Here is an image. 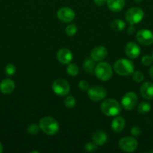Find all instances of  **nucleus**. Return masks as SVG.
Instances as JSON below:
<instances>
[{"instance_id": "nucleus-10", "label": "nucleus", "mask_w": 153, "mask_h": 153, "mask_svg": "<svg viewBox=\"0 0 153 153\" xmlns=\"http://www.w3.org/2000/svg\"><path fill=\"white\" fill-rule=\"evenodd\" d=\"M136 39L140 44L149 46L153 43V33L148 29H141L136 33Z\"/></svg>"}, {"instance_id": "nucleus-16", "label": "nucleus", "mask_w": 153, "mask_h": 153, "mask_svg": "<svg viewBox=\"0 0 153 153\" xmlns=\"http://www.w3.org/2000/svg\"><path fill=\"white\" fill-rule=\"evenodd\" d=\"M140 94L146 100L153 99V84L152 82H144L141 85Z\"/></svg>"}, {"instance_id": "nucleus-19", "label": "nucleus", "mask_w": 153, "mask_h": 153, "mask_svg": "<svg viewBox=\"0 0 153 153\" xmlns=\"http://www.w3.org/2000/svg\"><path fill=\"white\" fill-rule=\"evenodd\" d=\"M107 137L105 132L103 131H96L95 132L93 133L92 134V140L93 142L96 143L97 145H104L106 142Z\"/></svg>"}, {"instance_id": "nucleus-31", "label": "nucleus", "mask_w": 153, "mask_h": 153, "mask_svg": "<svg viewBox=\"0 0 153 153\" xmlns=\"http://www.w3.org/2000/svg\"><path fill=\"white\" fill-rule=\"evenodd\" d=\"M79 88L81 91H88V88H89V84L86 80H81L79 82Z\"/></svg>"}, {"instance_id": "nucleus-37", "label": "nucleus", "mask_w": 153, "mask_h": 153, "mask_svg": "<svg viewBox=\"0 0 153 153\" xmlns=\"http://www.w3.org/2000/svg\"><path fill=\"white\" fill-rule=\"evenodd\" d=\"M152 58H153V52H152Z\"/></svg>"}, {"instance_id": "nucleus-36", "label": "nucleus", "mask_w": 153, "mask_h": 153, "mask_svg": "<svg viewBox=\"0 0 153 153\" xmlns=\"http://www.w3.org/2000/svg\"><path fill=\"white\" fill-rule=\"evenodd\" d=\"M3 152V146H2V144L1 143V142H0V153H2Z\"/></svg>"}, {"instance_id": "nucleus-2", "label": "nucleus", "mask_w": 153, "mask_h": 153, "mask_svg": "<svg viewBox=\"0 0 153 153\" xmlns=\"http://www.w3.org/2000/svg\"><path fill=\"white\" fill-rule=\"evenodd\" d=\"M40 128L48 135H54L59 129V126L56 120L51 117H44L39 121Z\"/></svg>"}, {"instance_id": "nucleus-3", "label": "nucleus", "mask_w": 153, "mask_h": 153, "mask_svg": "<svg viewBox=\"0 0 153 153\" xmlns=\"http://www.w3.org/2000/svg\"><path fill=\"white\" fill-rule=\"evenodd\" d=\"M100 110L104 114L113 117L116 116L121 112V106L114 99H106L100 105Z\"/></svg>"}, {"instance_id": "nucleus-27", "label": "nucleus", "mask_w": 153, "mask_h": 153, "mask_svg": "<svg viewBox=\"0 0 153 153\" xmlns=\"http://www.w3.org/2000/svg\"><path fill=\"white\" fill-rule=\"evenodd\" d=\"M40 129V128L39 126L36 125V124H32V125H30L28 127L27 131H28L30 134H32V135H35V134H37L39 132Z\"/></svg>"}, {"instance_id": "nucleus-6", "label": "nucleus", "mask_w": 153, "mask_h": 153, "mask_svg": "<svg viewBox=\"0 0 153 153\" xmlns=\"http://www.w3.org/2000/svg\"><path fill=\"white\" fill-rule=\"evenodd\" d=\"M52 91L58 96H65L70 92V85L68 82L63 79H58L52 85Z\"/></svg>"}, {"instance_id": "nucleus-8", "label": "nucleus", "mask_w": 153, "mask_h": 153, "mask_svg": "<svg viewBox=\"0 0 153 153\" xmlns=\"http://www.w3.org/2000/svg\"><path fill=\"white\" fill-rule=\"evenodd\" d=\"M106 95V91L100 86H93L88 90V97L93 102H98L104 100Z\"/></svg>"}, {"instance_id": "nucleus-14", "label": "nucleus", "mask_w": 153, "mask_h": 153, "mask_svg": "<svg viewBox=\"0 0 153 153\" xmlns=\"http://www.w3.org/2000/svg\"><path fill=\"white\" fill-rule=\"evenodd\" d=\"M107 55V50L103 46L94 47L91 52V58L94 61H100L104 59Z\"/></svg>"}, {"instance_id": "nucleus-23", "label": "nucleus", "mask_w": 153, "mask_h": 153, "mask_svg": "<svg viewBox=\"0 0 153 153\" xmlns=\"http://www.w3.org/2000/svg\"><path fill=\"white\" fill-rule=\"evenodd\" d=\"M67 72L70 76H76L79 73V68H78L76 64L70 63L67 67Z\"/></svg>"}, {"instance_id": "nucleus-5", "label": "nucleus", "mask_w": 153, "mask_h": 153, "mask_svg": "<svg viewBox=\"0 0 153 153\" xmlns=\"http://www.w3.org/2000/svg\"><path fill=\"white\" fill-rule=\"evenodd\" d=\"M144 12L140 7H131L125 13V19L130 25L137 24L143 19Z\"/></svg>"}, {"instance_id": "nucleus-1", "label": "nucleus", "mask_w": 153, "mask_h": 153, "mask_svg": "<svg viewBox=\"0 0 153 153\" xmlns=\"http://www.w3.org/2000/svg\"><path fill=\"white\" fill-rule=\"evenodd\" d=\"M113 69L116 73L119 76H128L132 75L134 71V65L130 60L122 58L116 61L113 65Z\"/></svg>"}, {"instance_id": "nucleus-17", "label": "nucleus", "mask_w": 153, "mask_h": 153, "mask_svg": "<svg viewBox=\"0 0 153 153\" xmlns=\"http://www.w3.org/2000/svg\"><path fill=\"white\" fill-rule=\"evenodd\" d=\"M125 126V120L122 117H117L112 120L111 123V128L115 132H121Z\"/></svg>"}, {"instance_id": "nucleus-22", "label": "nucleus", "mask_w": 153, "mask_h": 153, "mask_svg": "<svg viewBox=\"0 0 153 153\" xmlns=\"http://www.w3.org/2000/svg\"><path fill=\"white\" fill-rule=\"evenodd\" d=\"M151 110V105L146 102H142L138 105L137 111L140 114H146Z\"/></svg>"}, {"instance_id": "nucleus-12", "label": "nucleus", "mask_w": 153, "mask_h": 153, "mask_svg": "<svg viewBox=\"0 0 153 153\" xmlns=\"http://www.w3.org/2000/svg\"><path fill=\"white\" fill-rule=\"evenodd\" d=\"M124 52L128 58L134 59L140 54V48L134 42H130L126 44L124 47Z\"/></svg>"}, {"instance_id": "nucleus-18", "label": "nucleus", "mask_w": 153, "mask_h": 153, "mask_svg": "<svg viewBox=\"0 0 153 153\" xmlns=\"http://www.w3.org/2000/svg\"><path fill=\"white\" fill-rule=\"evenodd\" d=\"M106 4L111 11L118 12L124 7V0H106Z\"/></svg>"}, {"instance_id": "nucleus-32", "label": "nucleus", "mask_w": 153, "mask_h": 153, "mask_svg": "<svg viewBox=\"0 0 153 153\" xmlns=\"http://www.w3.org/2000/svg\"><path fill=\"white\" fill-rule=\"evenodd\" d=\"M130 133L134 137H138V136H140L141 134L142 131H141V128L139 126H134L131 128V130H130Z\"/></svg>"}, {"instance_id": "nucleus-35", "label": "nucleus", "mask_w": 153, "mask_h": 153, "mask_svg": "<svg viewBox=\"0 0 153 153\" xmlns=\"http://www.w3.org/2000/svg\"><path fill=\"white\" fill-rule=\"evenodd\" d=\"M148 73H149V76H150V77H151L152 79H153V66H152V67H150L149 71H148Z\"/></svg>"}, {"instance_id": "nucleus-20", "label": "nucleus", "mask_w": 153, "mask_h": 153, "mask_svg": "<svg viewBox=\"0 0 153 153\" xmlns=\"http://www.w3.org/2000/svg\"><path fill=\"white\" fill-rule=\"evenodd\" d=\"M83 68L87 73H94V69H95V66H94V61L92 58H87L83 64Z\"/></svg>"}, {"instance_id": "nucleus-29", "label": "nucleus", "mask_w": 153, "mask_h": 153, "mask_svg": "<svg viewBox=\"0 0 153 153\" xmlns=\"http://www.w3.org/2000/svg\"><path fill=\"white\" fill-rule=\"evenodd\" d=\"M97 148V144L94 142H88L85 145V149L86 152H94Z\"/></svg>"}, {"instance_id": "nucleus-21", "label": "nucleus", "mask_w": 153, "mask_h": 153, "mask_svg": "<svg viewBox=\"0 0 153 153\" xmlns=\"http://www.w3.org/2000/svg\"><path fill=\"white\" fill-rule=\"evenodd\" d=\"M111 28L116 31H122L125 28V22L122 19H116L111 22Z\"/></svg>"}, {"instance_id": "nucleus-11", "label": "nucleus", "mask_w": 153, "mask_h": 153, "mask_svg": "<svg viewBox=\"0 0 153 153\" xmlns=\"http://www.w3.org/2000/svg\"><path fill=\"white\" fill-rule=\"evenodd\" d=\"M57 17L63 22H70L74 19L75 13L71 8L68 7H62L57 11Z\"/></svg>"}, {"instance_id": "nucleus-15", "label": "nucleus", "mask_w": 153, "mask_h": 153, "mask_svg": "<svg viewBox=\"0 0 153 153\" xmlns=\"http://www.w3.org/2000/svg\"><path fill=\"white\" fill-rule=\"evenodd\" d=\"M15 88V84L13 80L10 79H5L0 83V91L4 95L10 94Z\"/></svg>"}, {"instance_id": "nucleus-4", "label": "nucleus", "mask_w": 153, "mask_h": 153, "mask_svg": "<svg viewBox=\"0 0 153 153\" xmlns=\"http://www.w3.org/2000/svg\"><path fill=\"white\" fill-rule=\"evenodd\" d=\"M94 74L98 79L103 82L110 80L112 77V70L110 64L107 62H100L95 66Z\"/></svg>"}, {"instance_id": "nucleus-30", "label": "nucleus", "mask_w": 153, "mask_h": 153, "mask_svg": "<svg viewBox=\"0 0 153 153\" xmlns=\"http://www.w3.org/2000/svg\"><path fill=\"white\" fill-rule=\"evenodd\" d=\"M142 64L145 66H149L151 65L153 61V58L152 57L150 56V55H145L142 58Z\"/></svg>"}, {"instance_id": "nucleus-13", "label": "nucleus", "mask_w": 153, "mask_h": 153, "mask_svg": "<svg viewBox=\"0 0 153 153\" xmlns=\"http://www.w3.org/2000/svg\"><path fill=\"white\" fill-rule=\"evenodd\" d=\"M56 58L61 64H68L73 59V55L68 49L62 48L57 52Z\"/></svg>"}, {"instance_id": "nucleus-25", "label": "nucleus", "mask_w": 153, "mask_h": 153, "mask_svg": "<svg viewBox=\"0 0 153 153\" xmlns=\"http://www.w3.org/2000/svg\"><path fill=\"white\" fill-rule=\"evenodd\" d=\"M132 79L135 82H142L144 79V75L140 71H134L132 73Z\"/></svg>"}, {"instance_id": "nucleus-28", "label": "nucleus", "mask_w": 153, "mask_h": 153, "mask_svg": "<svg viewBox=\"0 0 153 153\" xmlns=\"http://www.w3.org/2000/svg\"><path fill=\"white\" fill-rule=\"evenodd\" d=\"M5 73L7 76H12L15 74L16 73V67L12 64H8L5 67Z\"/></svg>"}, {"instance_id": "nucleus-9", "label": "nucleus", "mask_w": 153, "mask_h": 153, "mask_svg": "<svg viewBox=\"0 0 153 153\" xmlns=\"http://www.w3.org/2000/svg\"><path fill=\"white\" fill-rule=\"evenodd\" d=\"M138 101V97L136 94L134 92H128L122 97V105L125 110H133L136 105Z\"/></svg>"}, {"instance_id": "nucleus-33", "label": "nucleus", "mask_w": 153, "mask_h": 153, "mask_svg": "<svg viewBox=\"0 0 153 153\" xmlns=\"http://www.w3.org/2000/svg\"><path fill=\"white\" fill-rule=\"evenodd\" d=\"M94 2L98 6H103L106 4V0H94Z\"/></svg>"}, {"instance_id": "nucleus-34", "label": "nucleus", "mask_w": 153, "mask_h": 153, "mask_svg": "<svg viewBox=\"0 0 153 153\" xmlns=\"http://www.w3.org/2000/svg\"><path fill=\"white\" fill-rule=\"evenodd\" d=\"M128 34H130V35H131V34H133L135 32V28L132 25H130V26L128 28Z\"/></svg>"}, {"instance_id": "nucleus-26", "label": "nucleus", "mask_w": 153, "mask_h": 153, "mask_svg": "<svg viewBox=\"0 0 153 153\" xmlns=\"http://www.w3.org/2000/svg\"><path fill=\"white\" fill-rule=\"evenodd\" d=\"M76 31H77V28H76L75 24H70V25H68L66 27V34L68 36H70V37L76 34Z\"/></svg>"}, {"instance_id": "nucleus-7", "label": "nucleus", "mask_w": 153, "mask_h": 153, "mask_svg": "<svg viewBox=\"0 0 153 153\" xmlns=\"http://www.w3.org/2000/svg\"><path fill=\"white\" fill-rule=\"evenodd\" d=\"M138 143L136 140L131 137H125L118 141V146L124 152H132L137 148Z\"/></svg>"}, {"instance_id": "nucleus-24", "label": "nucleus", "mask_w": 153, "mask_h": 153, "mask_svg": "<svg viewBox=\"0 0 153 153\" xmlns=\"http://www.w3.org/2000/svg\"><path fill=\"white\" fill-rule=\"evenodd\" d=\"M64 104L67 108H74L75 106L76 100H75L74 97H73L72 96H68V97H66V99L64 100Z\"/></svg>"}]
</instances>
